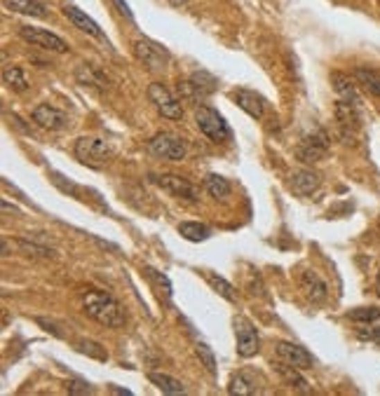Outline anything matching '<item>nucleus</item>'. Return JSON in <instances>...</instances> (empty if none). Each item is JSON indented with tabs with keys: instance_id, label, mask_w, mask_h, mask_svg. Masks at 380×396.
Returning a JSON list of instances; mask_svg holds the SVG:
<instances>
[{
	"instance_id": "f257e3e1",
	"label": "nucleus",
	"mask_w": 380,
	"mask_h": 396,
	"mask_svg": "<svg viewBox=\"0 0 380 396\" xmlns=\"http://www.w3.org/2000/svg\"><path fill=\"white\" fill-rule=\"evenodd\" d=\"M80 302L85 314L89 319H94L96 324L108 326V329H118V326L125 324V309L106 291H96V289L85 291L80 295Z\"/></svg>"
},
{
	"instance_id": "f03ea898",
	"label": "nucleus",
	"mask_w": 380,
	"mask_h": 396,
	"mask_svg": "<svg viewBox=\"0 0 380 396\" xmlns=\"http://www.w3.org/2000/svg\"><path fill=\"white\" fill-rule=\"evenodd\" d=\"M76 157L89 169H103L110 162V157H113V150H110V146L103 139L83 136V139L76 141Z\"/></svg>"
},
{
	"instance_id": "7ed1b4c3",
	"label": "nucleus",
	"mask_w": 380,
	"mask_h": 396,
	"mask_svg": "<svg viewBox=\"0 0 380 396\" xmlns=\"http://www.w3.org/2000/svg\"><path fill=\"white\" fill-rule=\"evenodd\" d=\"M296 155L300 162H308V164L322 162V160L329 155V134L324 132L322 127H312L310 132H305L300 136Z\"/></svg>"
},
{
	"instance_id": "20e7f679",
	"label": "nucleus",
	"mask_w": 380,
	"mask_h": 396,
	"mask_svg": "<svg viewBox=\"0 0 380 396\" xmlns=\"http://www.w3.org/2000/svg\"><path fill=\"white\" fill-rule=\"evenodd\" d=\"M195 125H198V129L207 136V139L216 141V144H221V141H230V136H232L228 122H225L223 117L218 115V110H214L211 106L195 108Z\"/></svg>"
},
{
	"instance_id": "39448f33",
	"label": "nucleus",
	"mask_w": 380,
	"mask_h": 396,
	"mask_svg": "<svg viewBox=\"0 0 380 396\" xmlns=\"http://www.w3.org/2000/svg\"><path fill=\"white\" fill-rule=\"evenodd\" d=\"M134 57H137L141 64H144L153 73L164 71V68L169 66V59H171L167 49H164L160 42H155L150 38L134 40Z\"/></svg>"
},
{
	"instance_id": "423d86ee",
	"label": "nucleus",
	"mask_w": 380,
	"mask_h": 396,
	"mask_svg": "<svg viewBox=\"0 0 380 396\" xmlns=\"http://www.w3.org/2000/svg\"><path fill=\"white\" fill-rule=\"evenodd\" d=\"M148 150L160 160H169V162H181L186 157L188 148H186V141L176 134H169V132H162V134H155L153 139L148 141Z\"/></svg>"
},
{
	"instance_id": "0eeeda50",
	"label": "nucleus",
	"mask_w": 380,
	"mask_h": 396,
	"mask_svg": "<svg viewBox=\"0 0 380 396\" xmlns=\"http://www.w3.org/2000/svg\"><path fill=\"white\" fill-rule=\"evenodd\" d=\"M148 98L150 103L155 106V110L167 120H181L183 117V106L181 98H176L171 92L164 87L162 83H153L148 87Z\"/></svg>"
},
{
	"instance_id": "6e6552de",
	"label": "nucleus",
	"mask_w": 380,
	"mask_h": 396,
	"mask_svg": "<svg viewBox=\"0 0 380 396\" xmlns=\"http://www.w3.org/2000/svg\"><path fill=\"white\" fill-rule=\"evenodd\" d=\"M19 35L28 45L33 47H40V49H50V52H57V54H66L69 52V42L59 35L50 33L45 28H35V26H19Z\"/></svg>"
},
{
	"instance_id": "1a4fd4ad",
	"label": "nucleus",
	"mask_w": 380,
	"mask_h": 396,
	"mask_svg": "<svg viewBox=\"0 0 380 396\" xmlns=\"http://www.w3.org/2000/svg\"><path fill=\"white\" fill-rule=\"evenodd\" d=\"M150 181L155 185H160L164 193L174 195V197H181V200H188V202H198L200 200V190L195 188L193 183L186 181V178L176 176V174H162V176H150Z\"/></svg>"
},
{
	"instance_id": "9d476101",
	"label": "nucleus",
	"mask_w": 380,
	"mask_h": 396,
	"mask_svg": "<svg viewBox=\"0 0 380 396\" xmlns=\"http://www.w3.org/2000/svg\"><path fill=\"white\" fill-rule=\"evenodd\" d=\"M232 326H235L237 354L244 356V359L259 354V333H256L254 324L244 317H235L232 319Z\"/></svg>"
},
{
	"instance_id": "9b49d317",
	"label": "nucleus",
	"mask_w": 380,
	"mask_h": 396,
	"mask_svg": "<svg viewBox=\"0 0 380 396\" xmlns=\"http://www.w3.org/2000/svg\"><path fill=\"white\" fill-rule=\"evenodd\" d=\"M31 117H33L35 125H40L42 129H52V132H59V129L69 127V115L61 113V110H57L54 106H50V103H40V106H35Z\"/></svg>"
},
{
	"instance_id": "f8f14e48",
	"label": "nucleus",
	"mask_w": 380,
	"mask_h": 396,
	"mask_svg": "<svg viewBox=\"0 0 380 396\" xmlns=\"http://www.w3.org/2000/svg\"><path fill=\"white\" fill-rule=\"evenodd\" d=\"M275 350H277V356L282 359V361L291 363V366H296L300 370H308L315 366V359H312V354L305 347H300V345H293V343H277L275 345Z\"/></svg>"
},
{
	"instance_id": "ddd939ff",
	"label": "nucleus",
	"mask_w": 380,
	"mask_h": 396,
	"mask_svg": "<svg viewBox=\"0 0 380 396\" xmlns=\"http://www.w3.org/2000/svg\"><path fill=\"white\" fill-rule=\"evenodd\" d=\"M336 120H338L343 136H345V139H352V136L357 134L359 127H361L359 106L347 103V101H338V103H336Z\"/></svg>"
},
{
	"instance_id": "4468645a",
	"label": "nucleus",
	"mask_w": 380,
	"mask_h": 396,
	"mask_svg": "<svg viewBox=\"0 0 380 396\" xmlns=\"http://www.w3.org/2000/svg\"><path fill=\"white\" fill-rule=\"evenodd\" d=\"M230 96L244 113L256 117V120H261L263 113H266V101H263V96L256 94L254 89H232Z\"/></svg>"
},
{
	"instance_id": "2eb2a0df",
	"label": "nucleus",
	"mask_w": 380,
	"mask_h": 396,
	"mask_svg": "<svg viewBox=\"0 0 380 396\" xmlns=\"http://www.w3.org/2000/svg\"><path fill=\"white\" fill-rule=\"evenodd\" d=\"M261 377L254 373V370H240L230 377V385L228 392L237 394V396H251V394H259L261 392Z\"/></svg>"
},
{
	"instance_id": "dca6fc26",
	"label": "nucleus",
	"mask_w": 380,
	"mask_h": 396,
	"mask_svg": "<svg viewBox=\"0 0 380 396\" xmlns=\"http://www.w3.org/2000/svg\"><path fill=\"white\" fill-rule=\"evenodd\" d=\"M357 80L345 76V73H331V85H334L336 94L340 96V101H347V103H354V106H361V96L357 92Z\"/></svg>"
},
{
	"instance_id": "f3484780",
	"label": "nucleus",
	"mask_w": 380,
	"mask_h": 396,
	"mask_svg": "<svg viewBox=\"0 0 380 396\" xmlns=\"http://www.w3.org/2000/svg\"><path fill=\"white\" fill-rule=\"evenodd\" d=\"M64 15L69 17V21L73 24V26L80 28L83 33H87V35H92V38L106 42V35H103V31L99 28V24H96L94 19H89V17L85 15L83 10L73 8V5H66V8H64Z\"/></svg>"
},
{
	"instance_id": "a211bd4d",
	"label": "nucleus",
	"mask_w": 380,
	"mask_h": 396,
	"mask_svg": "<svg viewBox=\"0 0 380 396\" xmlns=\"http://www.w3.org/2000/svg\"><path fill=\"white\" fill-rule=\"evenodd\" d=\"M320 185H322V178L312 169H298V171H293V176H291V190L300 197L312 195Z\"/></svg>"
},
{
	"instance_id": "6ab92c4d",
	"label": "nucleus",
	"mask_w": 380,
	"mask_h": 396,
	"mask_svg": "<svg viewBox=\"0 0 380 396\" xmlns=\"http://www.w3.org/2000/svg\"><path fill=\"white\" fill-rule=\"evenodd\" d=\"M300 289H303L305 298L312 302H324L329 295V286L310 270H305L303 275H300Z\"/></svg>"
},
{
	"instance_id": "aec40b11",
	"label": "nucleus",
	"mask_w": 380,
	"mask_h": 396,
	"mask_svg": "<svg viewBox=\"0 0 380 396\" xmlns=\"http://www.w3.org/2000/svg\"><path fill=\"white\" fill-rule=\"evenodd\" d=\"M3 8L24 17H35V19H45L50 15L45 5L38 3V0H3Z\"/></svg>"
},
{
	"instance_id": "412c9836",
	"label": "nucleus",
	"mask_w": 380,
	"mask_h": 396,
	"mask_svg": "<svg viewBox=\"0 0 380 396\" xmlns=\"http://www.w3.org/2000/svg\"><path fill=\"white\" fill-rule=\"evenodd\" d=\"M275 370H277V375H279L282 380H284L289 387H296L298 392H303V394L310 392L308 380H305V377L298 373L300 368L291 366V363H286V361H277V363H275Z\"/></svg>"
},
{
	"instance_id": "4be33fe9",
	"label": "nucleus",
	"mask_w": 380,
	"mask_h": 396,
	"mask_svg": "<svg viewBox=\"0 0 380 396\" xmlns=\"http://www.w3.org/2000/svg\"><path fill=\"white\" fill-rule=\"evenodd\" d=\"M76 80L80 85H85V87H96V89H106V85H108V78L103 76V73L96 68L94 64H83V66H78V71H76Z\"/></svg>"
},
{
	"instance_id": "5701e85b",
	"label": "nucleus",
	"mask_w": 380,
	"mask_h": 396,
	"mask_svg": "<svg viewBox=\"0 0 380 396\" xmlns=\"http://www.w3.org/2000/svg\"><path fill=\"white\" fill-rule=\"evenodd\" d=\"M352 78L357 80V85L364 92H369L371 96H380V73L373 71V68H366V66H359L354 68Z\"/></svg>"
},
{
	"instance_id": "b1692460",
	"label": "nucleus",
	"mask_w": 380,
	"mask_h": 396,
	"mask_svg": "<svg viewBox=\"0 0 380 396\" xmlns=\"http://www.w3.org/2000/svg\"><path fill=\"white\" fill-rule=\"evenodd\" d=\"M188 80L193 83V87H195V92H198L200 101H205L207 96H211L214 92H216V87H218V80L214 78L211 73H207V71H195Z\"/></svg>"
},
{
	"instance_id": "393cba45",
	"label": "nucleus",
	"mask_w": 380,
	"mask_h": 396,
	"mask_svg": "<svg viewBox=\"0 0 380 396\" xmlns=\"http://www.w3.org/2000/svg\"><path fill=\"white\" fill-rule=\"evenodd\" d=\"M3 85L15 92H26L28 89V80L24 76V71L19 66H5L3 68Z\"/></svg>"
},
{
	"instance_id": "a878e982",
	"label": "nucleus",
	"mask_w": 380,
	"mask_h": 396,
	"mask_svg": "<svg viewBox=\"0 0 380 396\" xmlns=\"http://www.w3.org/2000/svg\"><path fill=\"white\" fill-rule=\"evenodd\" d=\"M205 188H207V193L211 197H216V200H228L230 197V183L218 174H207Z\"/></svg>"
},
{
	"instance_id": "bb28decb",
	"label": "nucleus",
	"mask_w": 380,
	"mask_h": 396,
	"mask_svg": "<svg viewBox=\"0 0 380 396\" xmlns=\"http://www.w3.org/2000/svg\"><path fill=\"white\" fill-rule=\"evenodd\" d=\"M148 380L160 389L162 394H183L186 392V387H183L176 377H169L164 373H148Z\"/></svg>"
},
{
	"instance_id": "cd10ccee",
	"label": "nucleus",
	"mask_w": 380,
	"mask_h": 396,
	"mask_svg": "<svg viewBox=\"0 0 380 396\" xmlns=\"http://www.w3.org/2000/svg\"><path fill=\"white\" fill-rule=\"evenodd\" d=\"M179 234L188 242H205V239L211 237V230L207 225H202V223H181Z\"/></svg>"
},
{
	"instance_id": "c85d7f7f",
	"label": "nucleus",
	"mask_w": 380,
	"mask_h": 396,
	"mask_svg": "<svg viewBox=\"0 0 380 396\" xmlns=\"http://www.w3.org/2000/svg\"><path fill=\"white\" fill-rule=\"evenodd\" d=\"M205 279H207V284H209V286L221 295V298H225L228 302H235V298H237V295H235V289H232L230 284L223 279V277L214 275V272H205Z\"/></svg>"
},
{
	"instance_id": "c756f323",
	"label": "nucleus",
	"mask_w": 380,
	"mask_h": 396,
	"mask_svg": "<svg viewBox=\"0 0 380 396\" xmlns=\"http://www.w3.org/2000/svg\"><path fill=\"white\" fill-rule=\"evenodd\" d=\"M347 317L357 324H373V321L380 319V309L378 307H354L347 312Z\"/></svg>"
},
{
	"instance_id": "7c9ffc66",
	"label": "nucleus",
	"mask_w": 380,
	"mask_h": 396,
	"mask_svg": "<svg viewBox=\"0 0 380 396\" xmlns=\"http://www.w3.org/2000/svg\"><path fill=\"white\" fill-rule=\"evenodd\" d=\"M19 249L26 253V256H33V258H52L54 256V251L52 249H47V246H40V244H35V242H28V239H19Z\"/></svg>"
},
{
	"instance_id": "2f4dec72",
	"label": "nucleus",
	"mask_w": 380,
	"mask_h": 396,
	"mask_svg": "<svg viewBox=\"0 0 380 396\" xmlns=\"http://www.w3.org/2000/svg\"><path fill=\"white\" fill-rule=\"evenodd\" d=\"M195 352H198V356H200V361L205 363L207 370H209L211 375H216V356H214V352L209 345H205V343H198L195 345Z\"/></svg>"
},
{
	"instance_id": "473e14b6",
	"label": "nucleus",
	"mask_w": 380,
	"mask_h": 396,
	"mask_svg": "<svg viewBox=\"0 0 380 396\" xmlns=\"http://www.w3.org/2000/svg\"><path fill=\"white\" fill-rule=\"evenodd\" d=\"M78 352L99 359V361H106V359H108V352L103 350L99 343H92V340H83V343H78Z\"/></svg>"
},
{
	"instance_id": "72a5a7b5",
	"label": "nucleus",
	"mask_w": 380,
	"mask_h": 396,
	"mask_svg": "<svg viewBox=\"0 0 380 396\" xmlns=\"http://www.w3.org/2000/svg\"><path fill=\"white\" fill-rule=\"evenodd\" d=\"M144 272H146V277L155 284V286H160V291H164V295H167V298H171V284H169L167 277L160 275V272L153 270V268H144Z\"/></svg>"
},
{
	"instance_id": "f704fd0d",
	"label": "nucleus",
	"mask_w": 380,
	"mask_h": 396,
	"mask_svg": "<svg viewBox=\"0 0 380 396\" xmlns=\"http://www.w3.org/2000/svg\"><path fill=\"white\" fill-rule=\"evenodd\" d=\"M357 338L361 340V343L380 345V329H378V326H369V329H359V331H357Z\"/></svg>"
},
{
	"instance_id": "c9c22d12",
	"label": "nucleus",
	"mask_w": 380,
	"mask_h": 396,
	"mask_svg": "<svg viewBox=\"0 0 380 396\" xmlns=\"http://www.w3.org/2000/svg\"><path fill=\"white\" fill-rule=\"evenodd\" d=\"M66 389H69V394H92L94 392V389L83 380H69L66 382Z\"/></svg>"
},
{
	"instance_id": "e433bc0d",
	"label": "nucleus",
	"mask_w": 380,
	"mask_h": 396,
	"mask_svg": "<svg viewBox=\"0 0 380 396\" xmlns=\"http://www.w3.org/2000/svg\"><path fill=\"white\" fill-rule=\"evenodd\" d=\"M113 5H115V8H118V12H120L122 17H127V19H130V21H134V15H132L130 5H127L125 0H113Z\"/></svg>"
},
{
	"instance_id": "4c0bfd02",
	"label": "nucleus",
	"mask_w": 380,
	"mask_h": 396,
	"mask_svg": "<svg viewBox=\"0 0 380 396\" xmlns=\"http://www.w3.org/2000/svg\"><path fill=\"white\" fill-rule=\"evenodd\" d=\"M10 120H12V122H15V127H17V129H21V132H24V134H31V129H28L26 125H24V120H21V117L12 115V117H10Z\"/></svg>"
},
{
	"instance_id": "58836bf2",
	"label": "nucleus",
	"mask_w": 380,
	"mask_h": 396,
	"mask_svg": "<svg viewBox=\"0 0 380 396\" xmlns=\"http://www.w3.org/2000/svg\"><path fill=\"white\" fill-rule=\"evenodd\" d=\"M3 212H12V214H17V212H19V209H17L15 204H10V202H5V200H3Z\"/></svg>"
},
{
	"instance_id": "ea45409f",
	"label": "nucleus",
	"mask_w": 380,
	"mask_h": 396,
	"mask_svg": "<svg viewBox=\"0 0 380 396\" xmlns=\"http://www.w3.org/2000/svg\"><path fill=\"white\" fill-rule=\"evenodd\" d=\"M110 392H113V394H125V396L132 394L130 389H120V387H115V385H110Z\"/></svg>"
},
{
	"instance_id": "a19ab883",
	"label": "nucleus",
	"mask_w": 380,
	"mask_h": 396,
	"mask_svg": "<svg viewBox=\"0 0 380 396\" xmlns=\"http://www.w3.org/2000/svg\"><path fill=\"white\" fill-rule=\"evenodd\" d=\"M174 8H183V5H188V0H169Z\"/></svg>"
},
{
	"instance_id": "79ce46f5",
	"label": "nucleus",
	"mask_w": 380,
	"mask_h": 396,
	"mask_svg": "<svg viewBox=\"0 0 380 396\" xmlns=\"http://www.w3.org/2000/svg\"><path fill=\"white\" fill-rule=\"evenodd\" d=\"M376 291H378V295H380V270H378V279H376Z\"/></svg>"
},
{
	"instance_id": "37998d69",
	"label": "nucleus",
	"mask_w": 380,
	"mask_h": 396,
	"mask_svg": "<svg viewBox=\"0 0 380 396\" xmlns=\"http://www.w3.org/2000/svg\"><path fill=\"white\" fill-rule=\"evenodd\" d=\"M378 3H380V0H378Z\"/></svg>"
}]
</instances>
